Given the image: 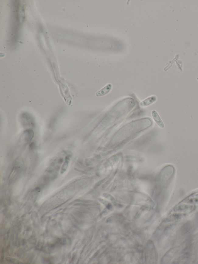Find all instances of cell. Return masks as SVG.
I'll return each instance as SVG.
<instances>
[{
	"label": "cell",
	"mask_w": 198,
	"mask_h": 264,
	"mask_svg": "<svg viewBox=\"0 0 198 264\" xmlns=\"http://www.w3.org/2000/svg\"><path fill=\"white\" fill-rule=\"evenodd\" d=\"M112 84H109L105 86L102 89L99 90L96 93V96L97 97H101L106 95L110 92L112 89Z\"/></svg>",
	"instance_id": "obj_3"
},
{
	"label": "cell",
	"mask_w": 198,
	"mask_h": 264,
	"mask_svg": "<svg viewBox=\"0 0 198 264\" xmlns=\"http://www.w3.org/2000/svg\"><path fill=\"white\" fill-rule=\"evenodd\" d=\"M123 217L120 216H114L109 218L107 220V222H117L118 221H122L123 219Z\"/></svg>",
	"instance_id": "obj_7"
},
{
	"label": "cell",
	"mask_w": 198,
	"mask_h": 264,
	"mask_svg": "<svg viewBox=\"0 0 198 264\" xmlns=\"http://www.w3.org/2000/svg\"><path fill=\"white\" fill-rule=\"evenodd\" d=\"M157 97L156 96H151L146 98L140 103L141 107H144L151 105L157 100Z\"/></svg>",
	"instance_id": "obj_4"
},
{
	"label": "cell",
	"mask_w": 198,
	"mask_h": 264,
	"mask_svg": "<svg viewBox=\"0 0 198 264\" xmlns=\"http://www.w3.org/2000/svg\"><path fill=\"white\" fill-rule=\"evenodd\" d=\"M33 136L34 132L33 131L30 129L26 131L22 135L21 142L22 143H27L32 139Z\"/></svg>",
	"instance_id": "obj_2"
},
{
	"label": "cell",
	"mask_w": 198,
	"mask_h": 264,
	"mask_svg": "<svg viewBox=\"0 0 198 264\" xmlns=\"http://www.w3.org/2000/svg\"><path fill=\"white\" fill-rule=\"evenodd\" d=\"M198 209V190L188 195L173 208L167 218L172 225Z\"/></svg>",
	"instance_id": "obj_1"
},
{
	"label": "cell",
	"mask_w": 198,
	"mask_h": 264,
	"mask_svg": "<svg viewBox=\"0 0 198 264\" xmlns=\"http://www.w3.org/2000/svg\"><path fill=\"white\" fill-rule=\"evenodd\" d=\"M70 161V158L69 157H66L65 158L64 162L63 164L62 167V168L61 169V173L63 174L65 172L67 168H68V165H69Z\"/></svg>",
	"instance_id": "obj_6"
},
{
	"label": "cell",
	"mask_w": 198,
	"mask_h": 264,
	"mask_svg": "<svg viewBox=\"0 0 198 264\" xmlns=\"http://www.w3.org/2000/svg\"><path fill=\"white\" fill-rule=\"evenodd\" d=\"M151 115L152 118H153L155 122H156L158 125L161 128H164V124L163 121L161 119L160 117L159 116L157 112L155 110L152 111Z\"/></svg>",
	"instance_id": "obj_5"
}]
</instances>
